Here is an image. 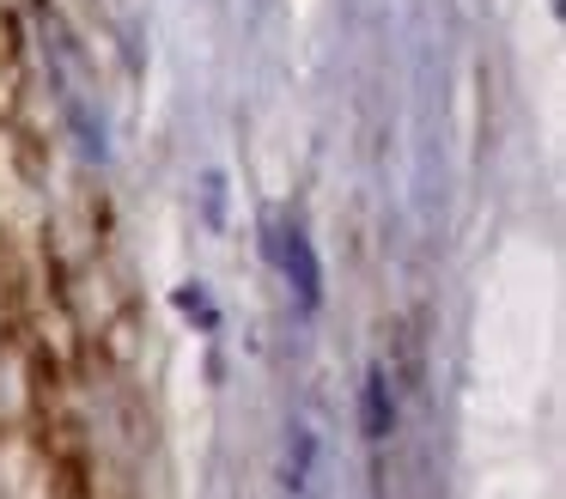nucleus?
<instances>
[{
    "label": "nucleus",
    "mask_w": 566,
    "mask_h": 499,
    "mask_svg": "<svg viewBox=\"0 0 566 499\" xmlns=\"http://www.w3.org/2000/svg\"><path fill=\"white\" fill-rule=\"evenodd\" d=\"M269 238H262V250H269V262H281L286 287H293L298 311H317L323 304V262H317V243H311V231L298 226V219H269Z\"/></svg>",
    "instance_id": "1"
},
{
    "label": "nucleus",
    "mask_w": 566,
    "mask_h": 499,
    "mask_svg": "<svg viewBox=\"0 0 566 499\" xmlns=\"http://www.w3.org/2000/svg\"><path fill=\"white\" fill-rule=\"evenodd\" d=\"M396 426V396H390V372L384 365H366V384H359V433L371 445H384Z\"/></svg>",
    "instance_id": "2"
},
{
    "label": "nucleus",
    "mask_w": 566,
    "mask_h": 499,
    "mask_svg": "<svg viewBox=\"0 0 566 499\" xmlns=\"http://www.w3.org/2000/svg\"><path fill=\"white\" fill-rule=\"evenodd\" d=\"M171 304H177V311H184L189 323L201 329V335H220V323H226V316H220V304H213V292L201 287V280H184V287L171 292Z\"/></svg>",
    "instance_id": "3"
},
{
    "label": "nucleus",
    "mask_w": 566,
    "mask_h": 499,
    "mask_svg": "<svg viewBox=\"0 0 566 499\" xmlns=\"http://www.w3.org/2000/svg\"><path fill=\"white\" fill-rule=\"evenodd\" d=\"M311 462H317V433H311V426H293V450H286V487H293V493H305Z\"/></svg>",
    "instance_id": "4"
},
{
    "label": "nucleus",
    "mask_w": 566,
    "mask_h": 499,
    "mask_svg": "<svg viewBox=\"0 0 566 499\" xmlns=\"http://www.w3.org/2000/svg\"><path fill=\"white\" fill-rule=\"evenodd\" d=\"M201 195H208V219L220 226V219H226V177H220V170H208V183H201Z\"/></svg>",
    "instance_id": "5"
}]
</instances>
